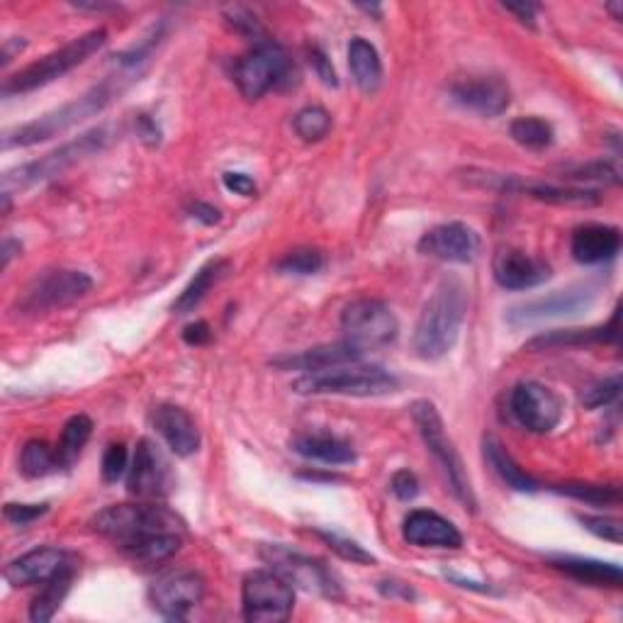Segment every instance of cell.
<instances>
[{
    "instance_id": "cell-1",
    "label": "cell",
    "mask_w": 623,
    "mask_h": 623,
    "mask_svg": "<svg viewBox=\"0 0 623 623\" xmlns=\"http://www.w3.org/2000/svg\"><path fill=\"white\" fill-rule=\"evenodd\" d=\"M468 312V290L461 278L446 275L426 300L414 326L412 346L422 361H438L453 351Z\"/></svg>"
},
{
    "instance_id": "cell-2",
    "label": "cell",
    "mask_w": 623,
    "mask_h": 623,
    "mask_svg": "<svg viewBox=\"0 0 623 623\" xmlns=\"http://www.w3.org/2000/svg\"><path fill=\"white\" fill-rule=\"evenodd\" d=\"M125 88L120 84L117 76H112L103 84L90 88L88 94H84L76 100H71V103L61 105L59 110L47 112V115L37 117L33 122H27V125H20L15 129H8L3 135V149H20V147H35L39 141H47L57 135H64L66 129H71L78 122H84L88 117L98 115V112H103L115 96H120V90Z\"/></svg>"
},
{
    "instance_id": "cell-3",
    "label": "cell",
    "mask_w": 623,
    "mask_h": 623,
    "mask_svg": "<svg viewBox=\"0 0 623 623\" xmlns=\"http://www.w3.org/2000/svg\"><path fill=\"white\" fill-rule=\"evenodd\" d=\"M105 42H108V29L103 27L90 29V33L71 39L68 45L54 49V52H49L47 57L35 61V64L20 68L17 74L5 78L3 98L25 96V94H33V90L37 88L54 84V80H59L61 76H66L68 71L86 64L90 57L105 47Z\"/></svg>"
},
{
    "instance_id": "cell-4",
    "label": "cell",
    "mask_w": 623,
    "mask_h": 623,
    "mask_svg": "<svg viewBox=\"0 0 623 623\" xmlns=\"http://www.w3.org/2000/svg\"><path fill=\"white\" fill-rule=\"evenodd\" d=\"M412 419L419 428V436L426 446V451L434 456V461L441 468V473L448 479V487L470 512H477V497L473 493V483L463 465V458L458 453L451 436L446 434L444 419L438 414L436 407L428 400H419L412 404Z\"/></svg>"
},
{
    "instance_id": "cell-5",
    "label": "cell",
    "mask_w": 623,
    "mask_h": 623,
    "mask_svg": "<svg viewBox=\"0 0 623 623\" xmlns=\"http://www.w3.org/2000/svg\"><path fill=\"white\" fill-rule=\"evenodd\" d=\"M115 139V132L112 127L103 125V127H96V129H88L84 135L66 141L64 147L54 149L52 154L42 157L39 161H29L23 163V166H15L3 173V192L10 190H23L29 186H37V183H45L49 178H57L61 173L68 171L71 166H76V163L86 161L88 157H96L103 151L110 141Z\"/></svg>"
},
{
    "instance_id": "cell-6",
    "label": "cell",
    "mask_w": 623,
    "mask_h": 623,
    "mask_svg": "<svg viewBox=\"0 0 623 623\" xmlns=\"http://www.w3.org/2000/svg\"><path fill=\"white\" fill-rule=\"evenodd\" d=\"M400 387V381L381 365H339L320 373H304L292 383L300 395H341V397H381Z\"/></svg>"
},
{
    "instance_id": "cell-7",
    "label": "cell",
    "mask_w": 623,
    "mask_h": 623,
    "mask_svg": "<svg viewBox=\"0 0 623 623\" xmlns=\"http://www.w3.org/2000/svg\"><path fill=\"white\" fill-rule=\"evenodd\" d=\"M94 528L100 536L117 540V546H122L127 540L166 534V531L183 534V521L171 509L159 504H115L94 519Z\"/></svg>"
},
{
    "instance_id": "cell-8",
    "label": "cell",
    "mask_w": 623,
    "mask_h": 623,
    "mask_svg": "<svg viewBox=\"0 0 623 623\" xmlns=\"http://www.w3.org/2000/svg\"><path fill=\"white\" fill-rule=\"evenodd\" d=\"M295 66L281 45L273 39L253 45L249 54H244L234 64V84L247 100H259L271 88H283L292 80Z\"/></svg>"
},
{
    "instance_id": "cell-9",
    "label": "cell",
    "mask_w": 623,
    "mask_h": 623,
    "mask_svg": "<svg viewBox=\"0 0 623 623\" xmlns=\"http://www.w3.org/2000/svg\"><path fill=\"white\" fill-rule=\"evenodd\" d=\"M94 288V278L84 271L54 269L39 273L27 285L15 302L17 314H45L61 308H68L76 300L86 298Z\"/></svg>"
},
{
    "instance_id": "cell-10",
    "label": "cell",
    "mask_w": 623,
    "mask_h": 623,
    "mask_svg": "<svg viewBox=\"0 0 623 623\" xmlns=\"http://www.w3.org/2000/svg\"><path fill=\"white\" fill-rule=\"evenodd\" d=\"M341 332L346 344L365 353L390 346L397 339L400 324H397L395 312L383 300L361 298L344 308Z\"/></svg>"
},
{
    "instance_id": "cell-11",
    "label": "cell",
    "mask_w": 623,
    "mask_h": 623,
    "mask_svg": "<svg viewBox=\"0 0 623 623\" xmlns=\"http://www.w3.org/2000/svg\"><path fill=\"white\" fill-rule=\"evenodd\" d=\"M244 619L251 623L288 621L295 607V587L275 570H253L241 585Z\"/></svg>"
},
{
    "instance_id": "cell-12",
    "label": "cell",
    "mask_w": 623,
    "mask_h": 623,
    "mask_svg": "<svg viewBox=\"0 0 623 623\" xmlns=\"http://www.w3.org/2000/svg\"><path fill=\"white\" fill-rule=\"evenodd\" d=\"M261 558L271 565V570L288 580L292 587L314 591V595H322L326 599H341L339 582L322 560L302 556L288 546H263Z\"/></svg>"
},
{
    "instance_id": "cell-13",
    "label": "cell",
    "mask_w": 623,
    "mask_h": 623,
    "mask_svg": "<svg viewBox=\"0 0 623 623\" xmlns=\"http://www.w3.org/2000/svg\"><path fill=\"white\" fill-rule=\"evenodd\" d=\"M205 597V580L196 570H173L149 589V601L163 619L183 621Z\"/></svg>"
},
{
    "instance_id": "cell-14",
    "label": "cell",
    "mask_w": 623,
    "mask_h": 623,
    "mask_svg": "<svg viewBox=\"0 0 623 623\" xmlns=\"http://www.w3.org/2000/svg\"><path fill=\"white\" fill-rule=\"evenodd\" d=\"M509 410L531 434H550L563 419V402L550 387L526 381L509 395Z\"/></svg>"
},
{
    "instance_id": "cell-15",
    "label": "cell",
    "mask_w": 623,
    "mask_h": 623,
    "mask_svg": "<svg viewBox=\"0 0 623 623\" xmlns=\"http://www.w3.org/2000/svg\"><path fill=\"white\" fill-rule=\"evenodd\" d=\"M597 292L599 290L589 283L572 285L568 290H558L553 295H546V298H536L519 304V308L509 310L507 320L514 326H528L546 320H560V316H575L595 304Z\"/></svg>"
},
{
    "instance_id": "cell-16",
    "label": "cell",
    "mask_w": 623,
    "mask_h": 623,
    "mask_svg": "<svg viewBox=\"0 0 623 623\" xmlns=\"http://www.w3.org/2000/svg\"><path fill=\"white\" fill-rule=\"evenodd\" d=\"M451 100L479 117H499L512 103V90L499 76H468L451 86Z\"/></svg>"
},
{
    "instance_id": "cell-17",
    "label": "cell",
    "mask_w": 623,
    "mask_h": 623,
    "mask_svg": "<svg viewBox=\"0 0 623 623\" xmlns=\"http://www.w3.org/2000/svg\"><path fill=\"white\" fill-rule=\"evenodd\" d=\"M419 253L446 263H470L479 253V237L463 222H446L419 239Z\"/></svg>"
},
{
    "instance_id": "cell-18",
    "label": "cell",
    "mask_w": 623,
    "mask_h": 623,
    "mask_svg": "<svg viewBox=\"0 0 623 623\" xmlns=\"http://www.w3.org/2000/svg\"><path fill=\"white\" fill-rule=\"evenodd\" d=\"M127 489L141 499H157L171 493V468L149 438H141L135 456H132L127 470Z\"/></svg>"
},
{
    "instance_id": "cell-19",
    "label": "cell",
    "mask_w": 623,
    "mask_h": 623,
    "mask_svg": "<svg viewBox=\"0 0 623 623\" xmlns=\"http://www.w3.org/2000/svg\"><path fill=\"white\" fill-rule=\"evenodd\" d=\"M493 275L504 290H531L550 278V265L526 251L499 249L493 261Z\"/></svg>"
},
{
    "instance_id": "cell-20",
    "label": "cell",
    "mask_w": 623,
    "mask_h": 623,
    "mask_svg": "<svg viewBox=\"0 0 623 623\" xmlns=\"http://www.w3.org/2000/svg\"><path fill=\"white\" fill-rule=\"evenodd\" d=\"M71 565L74 563H71L68 553H64L61 548H35L15 558L13 563H8L5 580L13 587L45 585V582L57 577L59 572H64Z\"/></svg>"
},
{
    "instance_id": "cell-21",
    "label": "cell",
    "mask_w": 623,
    "mask_h": 623,
    "mask_svg": "<svg viewBox=\"0 0 623 623\" xmlns=\"http://www.w3.org/2000/svg\"><path fill=\"white\" fill-rule=\"evenodd\" d=\"M402 536L410 546L416 548H441V550H458L463 546V536L451 521L441 514L428 512V509H416L404 519Z\"/></svg>"
},
{
    "instance_id": "cell-22",
    "label": "cell",
    "mask_w": 623,
    "mask_h": 623,
    "mask_svg": "<svg viewBox=\"0 0 623 623\" xmlns=\"http://www.w3.org/2000/svg\"><path fill=\"white\" fill-rule=\"evenodd\" d=\"M154 428L173 453L190 458L200 448V428L183 407L159 404L154 410Z\"/></svg>"
},
{
    "instance_id": "cell-23",
    "label": "cell",
    "mask_w": 623,
    "mask_h": 623,
    "mask_svg": "<svg viewBox=\"0 0 623 623\" xmlns=\"http://www.w3.org/2000/svg\"><path fill=\"white\" fill-rule=\"evenodd\" d=\"M621 251V232L609 224H582L572 232L570 253L577 263L597 265L616 259Z\"/></svg>"
},
{
    "instance_id": "cell-24",
    "label": "cell",
    "mask_w": 623,
    "mask_h": 623,
    "mask_svg": "<svg viewBox=\"0 0 623 623\" xmlns=\"http://www.w3.org/2000/svg\"><path fill=\"white\" fill-rule=\"evenodd\" d=\"M363 359V353L359 349H353L351 344L339 341L329 346H316V349H308L295 356H281V359L271 361V365L278 367V371H302V373H320L329 371V367L359 363Z\"/></svg>"
},
{
    "instance_id": "cell-25",
    "label": "cell",
    "mask_w": 623,
    "mask_h": 623,
    "mask_svg": "<svg viewBox=\"0 0 623 623\" xmlns=\"http://www.w3.org/2000/svg\"><path fill=\"white\" fill-rule=\"evenodd\" d=\"M589 344H619V308L614 310L609 324L591 326V329H556L538 334L528 341L531 351H550V349H575V346Z\"/></svg>"
},
{
    "instance_id": "cell-26",
    "label": "cell",
    "mask_w": 623,
    "mask_h": 623,
    "mask_svg": "<svg viewBox=\"0 0 623 623\" xmlns=\"http://www.w3.org/2000/svg\"><path fill=\"white\" fill-rule=\"evenodd\" d=\"M290 448L298 456L324 465H351L356 463V451L349 441L332 434H300L290 441Z\"/></svg>"
},
{
    "instance_id": "cell-27",
    "label": "cell",
    "mask_w": 623,
    "mask_h": 623,
    "mask_svg": "<svg viewBox=\"0 0 623 623\" xmlns=\"http://www.w3.org/2000/svg\"><path fill=\"white\" fill-rule=\"evenodd\" d=\"M550 565L560 572H565V575L570 577L587 582V585H595V587H621V582H623L621 568L614 563H605V560L558 556V558H550Z\"/></svg>"
},
{
    "instance_id": "cell-28",
    "label": "cell",
    "mask_w": 623,
    "mask_h": 623,
    "mask_svg": "<svg viewBox=\"0 0 623 623\" xmlns=\"http://www.w3.org/2000/svg\"><path fill=\"white\" fill-rule=\"evenodd\" d=\"M180 546H183L180 531H166V534H151L137 540H127V544H122L120 548L122 553L129 556L135 563L159 565L176 556Z\"/></svg>"
},
{
    "instance_id": "cell-29",
    "label": "cell",
    "mask_w": 623,
    "mask_h": 623,
    "mask_svg": "<svg viewBox=\"0 0 623 623\" xmlns=\"http://www.w3.org/2000/svg\"><path fill=\"white\" fill-rule=\"evenodd\" d=\"M349 68L351 76L356 80L363 94H375L383 84V61L377 49L367 42L363 37H353L349 45Z\"/></svg>"
},
{
    "instance_id": "cell-30",
    "label": "cell",
    "mask_w": 623,
    "mask_h": 623,
    "mask_svg": "<svg viewBox=\"0 0 623 623\" xmlns=\"http://www.w3.org/2000/svg\"><path fill=\"white\" fill-rule=\"evenodd\" d=\"M483 453H485V461L493 465L495 473L502 477V483L507 487L516 489V493H536L538 483L534 477H531L526 470H521L519 463L512 458V453L507 451V448L497 441L495 436H485L483 438Z\"/></svg>"
},
{
    "instance_id": "cell-31",
    "label": "cell",
    "mask_w": 623,
    "mask_h": 623,
    "mask_svg": "<svg viewBox=\"0 0 623 623\" xmlns=\"http://www.w3.org/2000/svg\"><path fill=\"white\" fill-rule=\"evenodd\" d=\"M229 261H224V259H214V261H208L202 269L196 273V278H192L186 288H183V292L176 298V302H173V312L176 314H190L192 310L198 308V304L208 298V292L217 285L224 275L229 273Z\"/></svg>"
},
{
    "instance_id": "cell-32",
    "label": "cell",
    "mask_w": 623,
    "mask_h": 623,
    "mask_svg": "<svg viewBox=\"0 0 623 623\" xmlns=\"http://www.w3.org/2000/svg\"><path fill=\"white\" fill-rule=\"evenodd\" d=\"M504 188L526 192L531 198L553 202V205L591 208L601 202V196L597 190H585V188H560V186H546V183H509V180H504Z\"/></svg>"
},
{
    "instance_id": "cell-33",
    "label": "cell",
    "mask_w": 623,
    "mask_h": 623,
    "mask_svg": "<svg viewBox=\"0 0 623 623\" xmlns=\"http://www.w3.org/2000/svg\"><path fill=\"white\" fill-rule=\"evenodd\" d=\"M71 582H74V565L66 568L64 572H59L57 577L45 582V589L35 597L33 607H29V619L35 623H47L52 621L57 611L64 605V599L71 589Z\"/></svg>"
},
{
    "instance_id": "cell-34",
    "label": "cell",
    "mask_w": 623,
    "mask_h": 623,
    "mask_svg": "<svg viewBox=\"0 0 623 623\" xmlns=\"http://www.w3.org/2000/svg\"><path fill=\"white\" fill-rule=\"evenodd\" d=\"M90 434H94V422H90V416L76 414L68 419L64 428H61V438L57 446L61 468H68L76 463V458L80 456V451H84Z\"/></svg>"
},
{
    "instance_id": "cell-35",
    "label": "cell",
    "mask_w": 623,
    "mask_h": 623,
    "mask_svg": "<svg viewBox=\"0 0 623 623\" xmlns=\"http://www.w3.org/2000/svg\"><path fill=\"white\" fill-rule=\"evenodd\" d=\"M61 468L59 463V453L57 448L49 446L47 441H39V438H33L23 446V453H20V470H23L25 477H47L57 473Z\"/></svg>"
},
{
    "instance_id": "cell-36",
    "label": "cell",
    "mask_w": 623,
    "mask_h": 623,
    "mask_svg": "<svg viewBox=\"0 0 623 623\" xmlns=\"http://www.w3.org/2000/svg\"><path fill=\"white\" fill-rule=\"evenodd\" d=\"M509 135H512L516 145L540 151L553 145L556 132L550 127V122H546L544 117L531 115V117H516L512 122V127H509Z\"/></svg>"
},
{
    "instance_id": "cell-37",
    "label": "cell",
    "mask_w": 623,
    "mask_h": 623,
    "mask_svg": "<svg viewBox=\"0 0 623 623\" xmlns=\"http://www.w3.org/2000/svg\"><path fill=\"white\" fill-rule=\"evenodd\" d=\"M553 493L577 499V502H587L595 507H614L621 502V493L614 485H591V483H565L553 485Z\"/></svg>"
},
{
    "instance_id": "cell-38",
    "label": "cell",
    "mask_w": 623,
    "mask_h": 623,
    "mask_svg": "<svg viewBox=\"0 0 623 623\" xmlns=\"http://www.w3.org/2000/svg\"><path fill=\"white\" fill-rule=\"evenodd\" d=\"M292 129L302 141H322L332 132V115L320 105L302 108L292 117Z\"/></svg>"
},
{
    "instance_id": "cell-39",
    "label": "cell",
    "mask_w": 623,
    "mask_h": 623,
    "mask_svg": "<svg viewBox=\"0 0 623 623\" xmlns=\"http://www.w3.org/2000/svg\"><path fill=\"white\" fill-rule=\"evenodd\" d=\"M324 253L320 249H292L275 263V271L285 275H314L324 269Z\"/></svg>"
},
{
    "instance_id": "cell-40",
    "label": "cell",
    "mask_w": 623,
    "mask_h": 623,
    "mask_svg": "<svg viewBox=\"0 0 623 623\" xmlns=\"http://www.w3.org/2000/svg\"><path fill=\"white\" fill-rule=\"evenodd\" d=\"M563 178L568 180H597V183H609V186H616L621 180L619 169L611 166L609 161H595V163H582V166H572L563 171Z\"/></svg>"
},
{
    "instance_id": "cell-41",
    "label": "cell",
    "mask_w": 623,
    "mask_h": 623,
    "mask_svg": "<svg viewBox=\"0 0 623 623\" xmlns=\"http://www.w3.org/2000/svg\"><path fill=\"white\" fill-rule=\"evenodd\" d=\"M316 536H320L326 546H329L336 556L344 558V560H351L356 565H373L375 563V556L367 553L363 546L356 544L351 538H344V536H336V534H326V531H316Z\"/></svg>"
},
{
    "instance_id": "cell-42",
    "label": "cell",
    "mask_w": 623,
    "mask_h": 623,
    "mask_svg": "<svg viewBox=\"0 0 623 623\" xmlns=\"http://www.w3.org/2000/svg\"><path fill=\"white\" fill-rule=\"evenodd\" d=\"M619 395H621V377L614 375L587 387V390L582 393V404H585L587 410H601V407L616 402Z\"/></svg>"
},
{
    "instance_id": "cell-43",
    "label": "cell",
    "mask_w": 623,
    "mask_h": 623,
    "mask_svg": "<svg viewBox=\"0 0 623 623\" xmlns=\"http://www.w3.org/2000/svg\"><path fill=\"white\" fill-rule=\"evenodd\" d=\"M227 17H229L227 23L234 27V33H239L241 37H249L253 45H259V42H263V39H269L263 33V27L259 25V20L253 17L251 13H247L244 8H232Z\"/></svg>"
},
{
    "instance_id": "cell-44",
    "label": "cell",
    "mask_w": 623,
    "mask_h": 623,
    "mask_svg": "<svg viewBox=\"0 0 623 623\" xmlns=\"http://www.w3.org/2000/svg\"><path fill=\"white\" fill-rule=\"evenodd\" d=\"M129 470V453L125 444H112L103 456V479L105 483H117V479Z\"/></svg>"
},
{
    "instance_id": "cell-45",
    "label": "cell",
    "mask_w": 623,
    "mask_h": 623,
    "mask_svg": "<svg viewBox=\"0 0 623 623\" xmlns=\"http://www.w3.org/2000/svg\"><path fill=\"white\" fill-rule=\"evenodd\" d=\"M580 524L585 526L589 534H595L597 538H605L609 544H621V521L611 516H580Z\"/></svg>"
},
{
    "instance_id": "cell-46",
    "label": "cell",
    "mask_w": 623,
    "mask_h": 623,
    "mask_svg": "<svg viewBox=\"0 0 623 623\" xmlns=\"http://www.w3.org/2000/svg\"><path fill=\"white\" fill-rule=\"evenodd\" d=\"M49 512V504H5V519L15 526H29Z\"/></svg>"
},
{
    "instance_id": "cell-47",
    "label": "cell",
    "mask_w": 623,
    "mask_h": 623,
    "mask_svg": "<svg viewBox=\"0 0 623 623\" xmlns=\"http://www.w3.org/2000/svg\"><path fill=\"white\" fill-rule=\"evenodd\" d=\"M393 495L397 499H402V502H412V499L419 495V479L410 470H397L393 475V483H390Z\"/></svg>"
},
{
    "instance_id": "cell-48",
    "label": "cell",
    "mask_w": 623,
    "mask_h": 623,
    "mask_svg": "<svg viewBox=\"0 0 623 623\" xmlns=\"http://www.w3.org/2000/svg\"><path fill=\"white\" fill-rule=\"evenodd\" d=\"M310 64H312V68H314L316 78H320L324 86H329V88L339 86V78H336V71H334V66H332V61L326 59V54L322 52L320 47H312V49H310Z\"/></svg>"
},
{
    "instance_id": "cell-49",
    "label": "cell",
    "mask_w": 623,
    "mask_h": 623,
    "mask_svg": "<svg viewBox=\"0 0 623 623\" xmlns=\"http://www.w3.org/2000/svg\"><path fill=\"white\" fill-rule=\"evenodd\" d=\"M222 183H224V188H227L229 192H234V196H241V198H253V196H257V183H253V178L247 176V173L229 171V173H224V176H222Z\"/></svg>"
},
{
    "instance_id": "cell-50",
    "label": "cell",
    "mask_w": 623,
    "mask_h": 623,
    "mask_svg": "<svg viewBox=\"0 0 623 623\" xmlns=\"http://www.w3.org/2000/svg\"><path fill=\"white\" fill-rule=\"evenodd\" d=\"M183 341L188 346H205L212 341V329L208 322H192L183 329Z\"/></svg>"
},
{
    "instance_id": "cell-51",
    "label": "cell",
    "mask_w": 623,
    "mask_h": 623,
    "mask_svg": "<svg viewBox=\"0 0 623 623\" xmlns=\"http://www.w3.org/2000/svg\"><path fill=\"white\" fill-rule=\"evenodd\" d=\"M188 214L192 220L208 224V227H212V224H217L222 220V212L214 205H210V202H192V205L188 208Z\"/></svg>"
},
{
    "instance_id": "cell-52",
    "label": "cell",
    "mask_w": 623,
    "mask_h": 623,
    "mask_svg": "<svg viewBox=\"0 0 623 623\" xmlns=\"http://www.w3.org/2000/svg\"><path fill=\"white\" fill-rule=\"evenodd\" d=\"M137 135H139V139H145L149 147H157L159 141H161L159 125L149 115H139L137 117Z\"/></svg>"
},
{
    "instance_id": "cell-53",
    "label": "cell",
    "mask_w": 623,
    "mask_h": 623,
    "mask_svg": "<svg viewBox=\"0 0 623 623\" xmlns=\"http://www.w3.org/2000/svg\"><path fill=\"white\" fill-rule=\"evenodd\" d=\"M504 10H507V13L516 15L524 25L536 27V13H538V5H534V3H504Z\"/></svg>"
},
{
    "instance_id": "cell-54",
    "label": "cell",
    "mask_w": 623,
    "mask_h": 623,
    "mask_svg": "<svg viewBox=\"0 0 623 623\" xmlns=\"http://www.w3.org/2000/svg\"><path fill=\"white\" fill-rule=\"evenodd\" d=\"M25 47H27L25 39H17V37L5 39V45H3V66H8L10 61H13V57L23 52Z\"/></svg>"
},
{
    "instance_id": "cell-55",
    "label": "cell",
    "mask_w": 623,
    "mask_h": 623,
    "mask_svg": "<svg viewBox=\"0 0 623 623\" xmlns=\"http://www.w3.org/2000/svg\"><path fill=\"white\" fill-rule=\"evenodd\" d=\"M20 241H13V239H5L3 241V269H8L10 265V261H13V257H15V251L20 253Z\"/></svg>"
}]
</instances>
